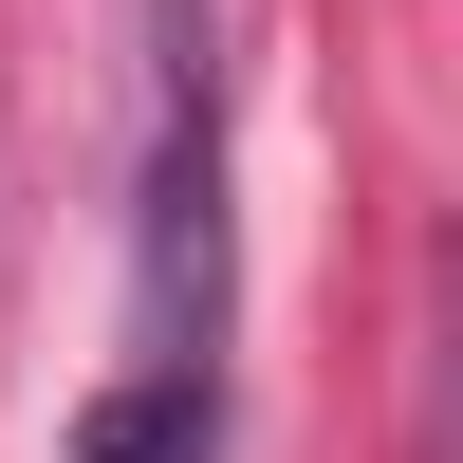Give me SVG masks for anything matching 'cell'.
<instances>
[{"label":"cell","mask_w":463,"mask_h":463,"mask_svg":"<svg viewBox=\"0 0 463 463\" xmlns=\"http://www.w3.org/2000/svg\"><path fill=\"white\" fill-rule=\"evenodd\" d=\"M408 463H463V222L427 241V316H408Z\"/></svg>","instance_id":"cell-3"},{"label":"cell","mask_w":463,"mask_h":463,"mask_svg":"<svg viewBox=\"0 0 463 463\" xmlns=\"http://www.w3.org/2000/svg\"><path fill=\"white\" fill-rule=\"evenodd\" d=\"M222 297H241V222H222V19L148 0V167H130V371L222 390Z\"/></svg>","instance_id":"cell-1"},{"label":"cell","mask_w":463,"mask_h":463,"mask_svg":"<svg viewBox=\"0 0 463 463\" xmlns=\"http://www.w3.org/2000/svg\"><path fill=\"white\" fill-rule=\"evenodd\" d=\"M222 445V390H167V371H111L74 408V463H204Z\"/></svg>","instance_id":"cell-2"}]
</instances>
